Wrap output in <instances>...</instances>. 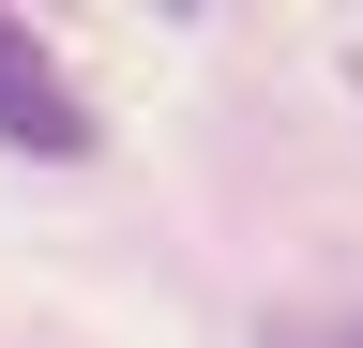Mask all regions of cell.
<instances>
[{
    "label": "cell",
    "mask_w": 363,
    "mask_h": 348,
    "mask_svg": "<svg viewBox=\"0 0 363 348\" xmlns=\"http://www.w3.org/2000/svg\"><path fill=\"white\" fill-rule=\"evenodd\" d=\"M91 91L61 76V46H45L30 16H0V152H30V167H91Z\"/></svg>",
    "instance_id": "obj_1"
},
{
    "label": "cell",
    "mask_w": 363,
    "mask_h": 348,
    "mask_svg": "<svg viewBox=\"0 0 363 348\" xmlns=\"http://www.w3.org/2000/svg\"><path fill=\"white\" fill-rule=\"evenodd\" d=\"M257 348H363V303H288Z\"/></svg>",
    "instance_id": "obj_2"
}]
</instances>
